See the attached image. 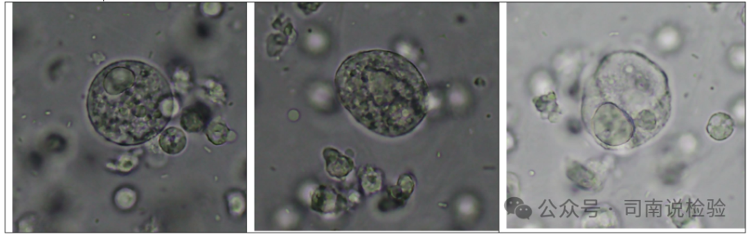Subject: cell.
Instances as JSON below:
<instances>
[{
  "label": "cell",
  "instance_id": "4",
  "mask_svg": "<svg viewBox=\"0 0 749 238\" xmlns=\"http://www.w3.org/2000/svg\"><path fill=\"white\" fill-rule=\"evenodd\" d=\"M323 156L326 161L327 172L333 178H344L354 168V163L352 158L343 155L337 149L326 148L323 152Z\"/></svg>",
  "mask_w": 749,
  "mask_h": 238
},
{
  "label": "cell",
  "instance_id": "10",
  "mask_svg": "<svg viewBox=\"0 0 749 238\" xmlns=\"http://www.w3.org/2000/svg\"><path fill=\"white\" fill-rule=\"evenodd\" d=\"M229 129L228 127L219 122H215L206 127V134L209 140L214 145L224 144L228 138Z\"/></svg>",
  "mask_w": 749,
  "mask_h": 238
},
{
  "label": "cell",
  "instance_id": "7",
  "mask_svg": "<svg viewBox=\"0 0 749 238\" xmlns=\"http://www.w3.org/2000/svg\"><path fill=\"white\" fill-rule=\"evenodd\" d=\"M732 118L723 113L713 116L707 126L710 135L716 140H724L728 138L732 134Z\"/></svg>",
  "mask_w": 749,
  "mask_h": 238
},
{
  "label": "cell",
  "instance_id": "8",
  "mask_svg": "<svg viewBox=\"0 0 749 238\" xmlns=\"http://www.w3.org/2000/svg\"><path fill=\"white\" fill-rule=\"evenodd\" d=\"M415 187L414 179L408 174H404L399 178L396 186L389 190V196L398 203H404L408 200Z\"/></svg>",
  "mask_w": 749,
  "mask_h": 238
},
{
  "label": "cell",
  "instance_id": "2",
  "mask_svg": "<svg viewBox=\"0 0 749 238\" xmlns=\"http://www.w3.org/2000/svg\"><path fill=\"white\" fill-rule=\"evenodd\" d=\"M90 122L110 143L132 147L159 136L171 121L172 89L156 68L136 60L113 62L96 76L87 101Z\"/></svg>",
  "mask_w": 749,
  "mask_h": 238
},
{
  "label": "cell",
  "instance_id": "3",
  "mask_svg": "<svg viewBox=\"0 0 749 238\" xmlns=\"http://www.w3.org/2000/svg\"><path fill=\"white\" fill-rule=\"evenodd\" d=\"M210 117L209 109L198 102L183 111L180 124L188 132H199L208 127Z\"/></svg>",
  "mask_w": 749,
  "mask_h": 238
},
{
  "label": "cell",
  "instance_id": "5",
  "mask_svg": "<svg viewBox=\"0 0 749 238\" xmlns=\"http://www.w3.org/2000/svg\"><path fill=\"white\" fill-rule=\"evenodd\" d=\"M187 141L186 136L183 130L171 127L162 132L159 144L162 150L167 154L177 155L186 149Z\"/></svg>",
  "mask_w": 749,
  "mask_h": 238
},
{
  "label": "cell",
  "instance_id": "9",
  "mask_svg": "<svg viewBox=\"0 0 749 238\" xmlns=\"http://www.w3.org/2000/svg\"><path fill=\"white\" fill-rule=\"evenodd\" d=\"M360 178L361 186L368 194L376 193L381 188V174L372 167H366L361 172Z\"/></svg>",
  "mask_w": 749,
  "mask_h": 238
},
{
  "label": "cell",
  "instance_id": "1",
  "mask_svg": "<svg viewBox=\"0 0 749 238\" xmlns=\"http://www.w3.org/2000/svg\"><path fill=\"white\" fill-rule=\"evenodd\" d=\"M343 107L368 130L387 138L406 136L428 114L429 88L416 66L385 50L348 57L334 78Z\"/></svg>",
  "mask_w": 749,
  "mask_h": 238
},
{
  "label": "cell",
  "instance_id": "11",
  "mask_svg": "<svg viewBox=\"0 0 749 238\" xmlns=\"http://www.w3.org/2000/svg\"><path fill=\"white\" fill-rule=\"evenodd\" d=\"M516 216L521 219H528L532 215V210L527 206L523 205L516 210Z\"/></svg>",
  "mask_w": 749,
  "mask_h": 238
},
{
  "label": "cell",
  "instance_id": "6",
  "mask_svg": "<svg viewBox=\"0 0 749 238\" xmlns=\"http://www.w3.org/2000/svg\"><path fill=\"white\" fill-rule=\"evenodd\" d=\"M340 201L341 196L333 189L321 186L313 194L312 208L318 213L329 214L337 208Z\"/></svg>",
  "mask_w": 749,
  "mask_h": 238
}]
</instances>
